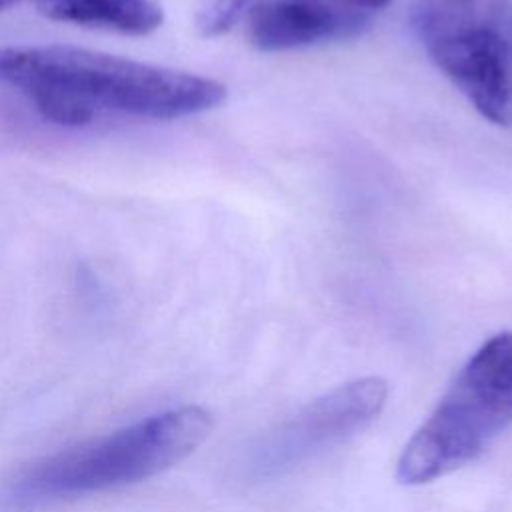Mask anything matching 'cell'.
Masks as SVG:
<instances>
[{"instance_id":"1","label":"cell","mask_w":512,"mask_h":512,"mask_svg":"<svg viewBox=\"0 0 512 512\" xmlns=\"http://www.w3.org/2000/svg\"><path fill=\"white\" fill-rule=\"evenodd\" d=\"M0 82L62 126H84L100 110L172 120L226 100V86L212 78L66 44L0 48Z\"/></svg>"},{"instance_id":"2","label":"cell","mask_w":512,"mask_h":512,"mask_svg":"<svg viewBox=\"0 0 512 512\" xmlns=\"http://www.w3.org/2000/svg\"><path fill=\"white\" fill-rule=\"evenodd\" d=\"M512 422V332L492 336L466 362L404 446L396 478L426 484L476 460Z\"/></svg>"},{"instance_id":"3","label":"cell","mask_w":512,"mask_h":512,"mask_svg":"<svg viewBox=\"0 0 512 512\" xmlns=\"http://www.w3.org/2000/svg\"><path fill=\"white\" fill-rule=\"evenodd\" d=\"M414 28L444 76L498 126H512V4L418 0Z\"/></svg>"},{"instance_id":"4","label":"cell","mask_w":512,"mask_h":512,"mask_svg":"<svg viewBox=\"0 0 512 512\" xmlns=\"http://www.w3.org/2000/svg\"><path fill=\"white\" fill-rule=\"evenodd\" d=\"M210 430L212 416L200 406L168 410L56 454L32 472L30 486L42 494H74L140 482L190 456Z\"/></svg>"},{"instance_id":"5","label":"cell","mask_w":512,"mask_h":512,"mask_svg":"<svg viewBox=\"0 0 512 512\" xmlns=\"http://www.w3.org/2000/svg\"><path fill=\"white\" fill-rule=\"evenodd\" d=\"M388 386L382 378L368 376L346 382L318 400H312L264 450L270 464L284 466L362 430L386 404Z\"/></svg>"},{"instance_id":"6","label":"cell","mask_w":512,"mask_h":512,"mask_svg":"<svg viewBox=\"0 0 512 512\" xmlns=\"http://www.w3.org/2000/svg\"><path fill=\"white\" fill-rule=\"evenodd\" d=\"M242 20L248 42L260 52L354 38L372 24V18L348 12L330 0H248Z\"/></svg>"},{"instance_id":"7","label":"cell","mask_w":512,"mask_h":512,"mask_svg":"<svg viewBox=\"0 0 512 512\" xmlns=\"http://www.w3.org/2000/svg\"><path fill=\"white\" fill-rule=\"evenodd\" d=\"M50 20L76 26L146 36L162 24V8L154 0H34Z\"/></svg>"},{"instance_id":"8","label":"cell","mask_w":512,"mask_h":512,"mask_svg":"<svg viewBox=\"0 0 512 512\" xmlns=\"http://www.w3.org/2000/svg\"><path fill=\"white\" fill-rule=\"evenodd\" d=\"M246 2L248 0H204L196 16L198 32L206 38L226 34L242 20Z\"/></svg>"},{"instance_id":"9","label":"cell","mask_w":512,"mask_h":512,"mask_svg":"<svg viewBox=\"0 0 512 512\" xmlns=\"http://www.w3.org/2000/svg\"><path fill=\"white\" fill-rule=\"evenodd\" d=\"M330 2L340 6V8H344V10H348V12L372 18L374 12L386 8L392 0H330Z\"/></svg>"},{"instance_id":"10","label":"cell","mask_w":512,"mask_h":512,"mask_svg":"<svg viewBox=\"0 0 512 512\" xmlns=\"http://www.w3.org/2000/svg\"><path fill=\"white\" fill-rule=\"evenodd\" d=\"M16 0H0V8H6V6H10V4H14Z\"/></svg>"}]
</instances>
